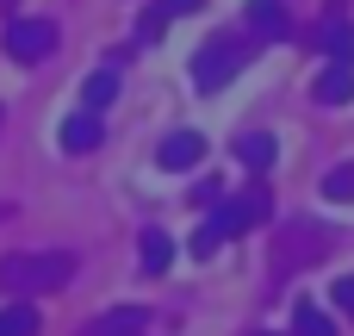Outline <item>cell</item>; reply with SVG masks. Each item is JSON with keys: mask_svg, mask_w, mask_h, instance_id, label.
Listing matches in <instances>:
<instances>
[{"mask_svg": "<svg viewBox=\"0 0 354 336\" xmlns=\"http://www.w3.org/2000/svg\"><path fill=\"white\" fill-rule=\"evenodd\" d=\"M68 274H75V256H6L0 262V293H12V299L56 293V287H68Z\"/></svg>", "mask_w": 354, "mask_h": 336, "instance_id": "cell-1", "label": "cell"}, {"mask_svg": "<svg viewBox=\"0 0 354 336\" xmlns=\"http://www.w3.org/2000/svg\"><path fill=\"white\" fill-rule=\"evenodd\" d=\"M50 50H56V19H37V12L6 19V56H12V62H37V56H50Z\"/></svg>", "mask_w": 354, "mask_h": 336, "instance_id": "cell-4", "label": "cell"}, {"mask_svg": "<svg viewBox=\"0 0 354 336\" xmlns=\"http://www.w3.org/2000/svg\"><path fill=\"white\" fill-rule=\"evenodd\" d=\"M336 312H348V318H354V274L336 281Z\"/></svg>", "mask_w": 354, "mask_h": 336, "instance_id": "cell-20", "label": "cell"}, {"mask_svg": "<svg viewBox=\"0 0 354 336\" xmlns=\"http://www.w3.org/2000/svg\"><path fill=\"white\" fill-rule=\"evenodd\" d=\"M162 31H168V12H162V6H149V12H143V25H137V44H162Z\"/></svg>", "mask_w": 354, "mask_h": 336, "instance_id": "cell-18", "label": "cell"}, {"mask_svg": "<svg viewBox=\"0 0 354 336\" xmlns=\"http://www.w3.org/2000/svg\"><path fill=\"white\" fill-rule=\"evenodd\" d=\"M143 324H149V312H143V306H118V312L93 318L81 336H143Z\"/></svg>", "mask_w": 354, "mask_h": 336, "instance_id": "cell-8", "label": "cell"}, {"mask_svg": "<svg viewBox=\"0 0 354 336\" xmlns=\"http://www.w3.org/2000/svg\"><path fill=\"white\" fill-rule=\"evenodd\" d=\"M317 100H324V106L354 100V62H330V69L317 75Z\"/></svg>", "mask_w": 354, "mask_h": 336, "instance_id": "cell-11", "label": "cell"}, {"mask_svg": "<svg viewBox=\"0 0 354 336\" xmlns=\"http://www.w3.org/2000/svg\"><path fill=\"white\" fill-rule=\"evenodd\" d=\"M156 6H162V12H199L205 0H156Z\"/></svg>", "mask_w": 354, "mask_h": 336, "instance_id": "cell-21", "label": "cell"}, {"mask_svg": "<svg viewBox=\"0 0 354 336\" xmlns=\"http://www.w3.org/2000/svg\"><path fill=\"white\" fill-rule=\"evenodd\" d=\"M0 336H37V306L12 299V306L0 312Z\"/></svg>", "mask_w": 354, "mask_h": 336, "instance_id": "cell-14", "label": "cell"}, {"mask_svg": "<svg viewBox=\"0 0 354 336\" xmlns=\"http://www.w3.org/2000/svg\"><path fill=\"white\" fill-rule=\"evenodd\" d=\"M0 218H6V206H0Z\"/></svg>", "mask_w": 354, "mask_h": 336, "instance_id": "cell-22", "label": "cell"}, {"mask_svg": "<svg viewBox=\"0 0 354 336\" xmlns=\"http://www.w3.org/2000/svg\"><path fill=\"white\" fill-rule=\"evenodd\" d=\"M292 336H336V324H330L317 306H299V312H292Z\"/></svg>", "mask_w": 354, "mask_h": 336, "instance_id": "cell-15", "label": "cell"}, {"mask_svg": "<svg viewBox=\"0 0 354 336\" xmlns=\"http://www.w3.org/2000/svg\"><path fill=\"white\" fill-rule=\"evenodd\" d=\"M330 243H336L330 231H299V224H292V231L274 243V268H299V256H305V262H317Z\"/></svg>", "mask_w": 354, "mask_h": 336, "instance_id": "cell-5", "label": "cell"}, {"mask_svg": "<svg viewBox=\"0 0 354 336\" xmlns=\"http://www.w3.org/2000/svg\"><path fill=\"white\" fill-rule=\"evenodd\" d=\"M236 69H243V44L212 37V44L193 56V87H199V94H218V87H230V81H236Z\"/></svg>", "mask_w": 354, "mask_h": 336, "instance_id": "cell-3", "label": "cell"}, {"mask_svg": "<svg viewBox=\"0 0 354 336\" xmlns=\"http://www.w3.org/2000/svg\"><path fill=\"white\" fill-rule=\"evenodd\" d=\"M199 162H205V137L199 131H174L156 150V168H199Z\"/></svg>", "mask_w": 354, "mask_h": 336, "instance_id": "cell-7", "label": "cell"}, {"mask_svg": "<svg viewBox=\"0 0 354 336\" xmlns=\"http://www.w3.org/2000/svg\"><path fill=\"white\" fill-rule=\"evenodd\" d=\"M268 212H274V200H268V187H249V193H236V200H218L205 224H212L218 237H243V231H255V224H261Z\"/></svg>", "mask_w": 354, "mask_h": 336, "instance_id": "cell-2", "label": "cell"}, {"mask_svg": "<svg viewBox=\"0 0 354 336\" xmlns=\"http://www.w3.org/2000/svg\"><path fill=\"white\" fill-rule=\"evenodd\" d=\"M100 143H106V118H100V112L62 118V150H68V156H87V150H100Z\"/></svg>", "mask_w": 354, "mask_h": 336, "instance_id": "cell-6", "label": "cell"}, {"mask_svg": "<svg viewBox=\"0 0 354 336\" xmlns=\"http://www.w3.org/2000/svg\"><path fill=\"white\" fill-rule=\"evenodd\" d=\"M236 162H243V168H268V162H274V137H268V131H243V137H236Z\"/></svg>", "mask_w": 354, "mask_h": 336, "instance_id": "cell-12", "label": "cell"}, {"mask_svg": "<svg viewBox=\"0 0 354 336\" xmlns=\"http://www.w3.org/2000/svg\"><path fill=\"white\" fill-rule=\"evenodd\" d=\"M218 243H224V237H218L212 224H199V237H193V256H199V262H212V256H218Z\"/></svg>", "mask_w": 354, "mask_h": 336, "instance_id": "cell-19", "label": "cell"}, {"mask_svg": "<svg viewBox=\"0 0 354 336\" xmlns=\"http://www.w3.org/2000/svg\"><path fill=\"white\" fill-rule=\"evenodd\" d=\"M243 19H249V31H255V37H268V44H274V37H286V6H280V0H249V6H243Z\"/></svg>", "mask_w": 354, "mask_h": 336, "instance_id": "cell-10", "label": "cell"}, {"mask_svg": "<svg viewBox=\"0 0 354 336\" xmlns=\"http://www.w3.org/2000/svg\"><path fill=\"white\" fill-rule=\"evenodd\" d=\"M112 100H118V75L112 69H93L87 75V106H112Z\"/></svg>", "mask_w": 354, "mask_h": 336, "instance_id": "cell-16", "label": "cell"}, {"mask_svg": "<svg viewBox=\"0 0 354 336\" xmlns=\"http://www.w3.org/2000/svg\"><path fill=\"white\" fill-rule=\"evenodd\" d=\"M174 262V237L168 231H143V274H162Z\"/></svg>", "mask_w": 354, "mask_h": 336, "instance_id": "cell-13", "label": "cell"}, {"mask_svg": "<svg viewBox=\"0 0 354 336\" xmlns=\"http://www.w3.org/2000/svg\"><path fill=\"white\" fill-rule=\"evenodd\" d=\"M317 50L330 62H354V19H324L317 25Z\"/></svg>", "mask_w": 354, "mask_h": 336, "instance_id": "cell-9", "label": "cell"}, {"mask_svg": "<svg viewBox=\"0 0 354 336\" xmlns=\"http://www.w3.org/2000/svg\"><path fill=\"white\" fill-rule=\"evenodd\" d=\"M324 200H354V168H330L324 175Z\"/></svg>", "mask_w": 354, "mask_h": 336, "instance_id": "cell-17", "label": "cell"}]
</instances>
